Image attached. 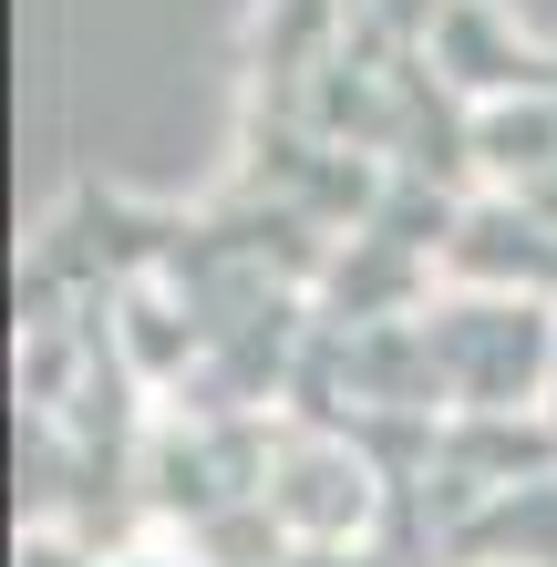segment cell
Returning a JSON list of instances; mask_svg holds the SVG:
<instances>
[{
  "label": "cell",
  "mask_w": 557,
  "mask_h": 567,
  "mask_svg": "<svg viewBox=\"0 0 557 567\" xmlns=\"http://www.w3.org/2000/svg\"><path fill=\"white\" fill-rule=\"evenodd\" d=\"M444 372V413H547L557 392V299H485L454 289L423 310Z\"/></svg>",
  "instance_id": "cell-1"
},
{
  "label": "cell",
  "mask_w": 557,
  "mask_h": 567,
  "mask_svg": "<svg viewBox=\"0 0 557 567\" xmlns=\"http://www.w3.org/2000/svg\"><path fill=\"white\" fill-rule=\"evenodd\" d=\"M279 423L289 413H155V444H145V506H155V537H196L207 516L227 506H258L269 495V464H279Z\"/></svg>",
  "instance_id": "cell-2"
},
{
  "label": "cell",
  "mask_w": 557,
  "mask_h": 567,
  "mask_svg": "<svg viewBox=\"0 0 557 567\" xmlns=\"http://www.w3.org/2000/svg\"><path fill=\"white\" fill-rule=\"evenodd\" d=\"M269 516L300 547H372L382 537V475L351 433H310L279 423V464H269Z\"/></svg>",
  "instance_id": "cell-3"
},
{
  "label": "cell",
  "mask_w": 557,
  "mask_h": 567,
  "mask_svg": "<svg viewBox=\"0 0 557 567\" xmlns=\"http://www.w3.org/2000/svg\"><path fill=\"white\" fill-rule=\"evenodd\" d=\"M341 42H351L341 0H258V21H248V104L238 114L310 124V83L341 62Z\"/></svg>",
  "instance_id": "cell-4"
},
{
  "label": "cell",
  "mask_w": 557,
  "mask_h": 567,
  "mask_svg": "<svg viewBox=\"0 0 557 567\" xmlns=\"http://www.w3.org/2000/svg\"><path fill=\"white\" fill-rule=\"evenodd\" d=\"M444 289H485V299H557V227L527 207V196L485 186L465 227L444 248Z\"/></svg>",
  "instance_id": "cell-5"
},
{
  "label": "cell",
  "mask_w": 557,
  "mask_h": 567,
  "mask_svg": "<svg viewBox=\"0 0 557 567\" xmlns=\"http://www.w3.org/2000/svg\"><path fill=\"white\" fill-rule=\"evenodd\" d=\"M434 73L465 93V104H516V93H557V52L527 42L496 0H444V21H434Z\"/></svg>",
  "instance_id": "cell-6"
},
{
  "label": "cell",
  "mask_w": 557,
  "mask_h": 567,
  "mask_svg": "<svg viewBox=\"0 0 557 567\" xmlns=\"http://www.w3.org/2000/svg\"><path fill=\"white\" fill-rule=\"evenodd\" d=\"M444 567H557V475L496 495V506H475L444 537Z\"/></svg>",
  "instance_id": "cell-7"
},
{
  "label": "cell",
  "mask_w": 557,
  "mask_h": 567,
  "mask_svg": "<svg viewBox=\"0 0 557 567\" xmlns=\"http://www.w3.org/2000/svg\"><path fill=\"white\" fill-rule=\"evenodd\" d=\"M475 165L485 186H537L557 165V93H516V104H475Z\"/></svg>",
  "instance_id": "cell-8"
},
{
  "label": "cell",
  "mask_w": 557,
  "mask_h": 567,
  "mask_svg": "<svg viewBox=\"0 0 557 567\" xmlns=\"http://www.w3.org/2000/svg\"><path fill=\"white\" fill-rule=\"evenodd\" d=\"M11 567H104L83 537H62V526H21V557Z\"/></svg>",
  "instance_id": "cell-9"
},
{
  "label": "cell",
  "mask_w": 557,
  "mask_h": 567,
  "mask_svg": "<svg viewBox=\"0 0 557 567\" xmlns=\"http://www.w3.org/2000/svg\"><path fill=\"white\" fill-rule=\"evenodd\" d=\"M547 423H557V392H547Z\"/></svg>",
  "instance_id": "cell-10"
}]
</instances>
